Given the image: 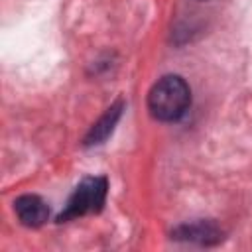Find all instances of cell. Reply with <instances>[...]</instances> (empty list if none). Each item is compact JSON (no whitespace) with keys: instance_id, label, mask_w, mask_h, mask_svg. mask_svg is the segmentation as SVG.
I'll use <instances>...</instances> for the list:
<instances>
[{"instance_id":"7a4b0ae2","label":"cell","mask_w":252,"mask_h":252,"mask_svg":"<svg viewBox=\"0 0 252 252\" xmlns=\"http://www.w3.org/2000/svg\"><path fill=\"white\" fill-rule=\"evenodd\" d=\"M106 189H108V183L104 177L83 179L75 187L73 195L67 201L65 211L57 217V220L63 222V220H71V219H77L89 213H98L106 201Z\"/></svg>"},{"instance_id":"5b68a950","label":"cell","mask_w":252,"mask_h":252,"mask_svg":"<svg viewBox=\"0 0 252 252\" xmlns=\"http://www.w3.org/2000/svg\"><path fill=\"white\" fill-rule=\"evenodd\" d=\"M177 238H185V240H195L199 244H213L217 242L219 230L215 224L211 222H195V224H185L177 230Z\"/></svg>"},{"instance_id":"6da1fadb","label":"cell","mask_w":252,"mask_h":252,"mask_svg":"<svg viewBox=\"0 0 252 252\" xmlns=\"http://www.w3.org/2000/svg\"><path fill=\"white\" fill-rule=\"evenodd\" d=\"M191 106V89L179 75L161 77L148 93V110L159 122H177Z\"/></svg>"},{"instance_id":"277c9868","label":"cell","mask_w":252,"mask_h":252,"mask_svg":"<svg viewBox=\"0 0 252 252\" xmlns=\"http://www.w3.org/2000/svg\"><path fill=\"white\" fill-rule=\"evenodd\" d=\"M120 114H122V102L112 104V106L106 110V114L91 128V132H89V136H87V144H89V146L100 144V142L112 132V128H114V124L118 122Z\"/></svg>"},{"instance_id":"3957f363","label":"cell","mask_w":252,"mask_h":252,"mask_svg":"<svg viewBox=\"0 0 252 252\" xmlns=\"http://www.w3.org/2000/svg\"><path fill=\"white\" fill-rule=\"evenodd\" d=\"M14 211L22 224L26 226H41L49 219V207L37 195H22L14 201Z\"/></svg>"}]
</instances>
